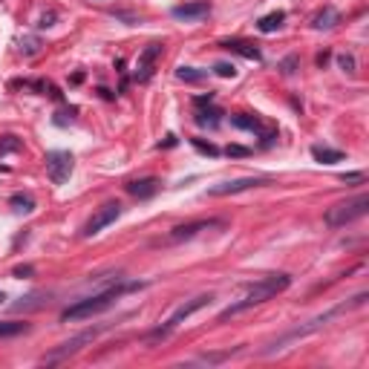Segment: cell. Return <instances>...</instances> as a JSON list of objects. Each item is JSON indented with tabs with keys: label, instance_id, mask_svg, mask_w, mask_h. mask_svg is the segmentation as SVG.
Segmentation results:
<instances>
[{
	"label": "cell",
	"instance_id": "cell-22",
	"mask_svg": "<svg viewBox=\"0 0 369 369\" xmlns=\"http://www.w3.org/2000/svg\"><path fill=\"white\" fill-rule=\"evenodd\" d=\"M219 110H202V113H197V124L202 127H217L219 124Z\"/></svg>",
	"mask_w": 369,
	"mask_h": 369
},
{
	"label": "cell",
	"instance_id": "cell-8",
	"mask_svg": "<svg viewBox=\"0 0 369 369\" xmlns=\"http://www.w3.org/2000/svg\"><path fill=\"white\" fill-rule=\"evenodd\" d=\"M46 173H50V179L55 185H63L72 176V156L70 153H63V150H52V153H46Z\"/></svg>",
	"mask_w": 369,
	"mask_h": 369
},
{
	"label": "cell",
	"instance_id": "cell-10",
	"mask_svg": "<svg viewBox=\"0 0 369 369\" xmlns=\"http://www.w3.org/2000/svg\"><path fill=\"white\" fill-rule=\"evenodd\" d=\"M159 58H162V43H148L144 46L141 55H139V63H136V72H133L136 81H148V78L153 75V70H156Z\"/></svg>",
	"mask_w": 369,
	"mask_h": 369
},
{
	"label": "cell",
	"instance_id": "cell-28",
	"mask_svg": "<svg viewBox=\"0 0 369 369\" xmlns=\"http://www.w3.org/2000/svg\"><path fill=\"white\" fill-rule=\"evenodd\" d=\"M32 275V266H21V268H14V277H29Z\"/></svg>",
	"mask_w": 369,
	"mask_h": 369
},
{
	"label": "cell",
	"instance_id": "cell-3",
	"mask_svg": "<svg viewBox=\"0 0 369 369\" xmlns=\"http://www.w3.org/2000/svg\"><path fill=\"white\" fill-rule=\"evenodd\" d=\"M363 300H366V292H361L358 297H352V303H341V306H335V309H329V312H323V315H317L315 320H309L306 326H295V329H288L286 335H280V338L271 343L268 349H263V355H275V352H280V349H286L292 341H297V338H309V335H315V332H320L332 317H338V315H343V312H349V309H358V306H363Z\"/></svg>",
	"mask_w": 369,
	"mask_h": 369
},
{
	"label": "cell",
	"instance_id": "cell-1",
	"mask_svg": "<svg viewBox=\"0 0 369 369\" xmlns=\"http://www.w3.org/2000/svg\"><path fill=\"white\" fill-rule=\"evenodd\" d=\"M288 286H292V277H288V275H268V277H263L260 283H254L248 292H246L243 300H237V303H231L226 312H219V320H228V317H234V315H239V312H246V309L260 306V303H266V300H271V297H277L280 292H286Z\"/></svg>",
	"mask_w": 369,
	"mask_h": 369
},
{
	"label": "cell",
	"instance_id": "cell-19",
	"mask_svg": "<svg viewBox=\"0 0 369 369\" xmlns=\"http://www.w3.org/2000/svg\"><path fill=\"white\" fill-rule=\"evenodd\" d=\"M29 332V323H21V320H0V338H14V335Z\"/></svg>",
	"mask_w": 369,
	"mask_h": 369
},
{
	"label": "cell",
	"instance_id": "cell-15",
	"mask_svg": "<svg viewBox=\"0 0 369 369\" xmlns=\"http://www.w3.org/2000/svg\"><path fill=\"white\" fill-rule=\"evenodd\" d=\"M312 156L317 159L320 165H338V162H343V150H335V148H320V144H315L312 148Z\"/></svg>",
	"mask_w": 369,
	"mask_h": 369
},
{
	"label": "cell",
	"instance_id": "cell-11",
	"mask_svg": "<svg viewBox=\"0 0 369 369\" xmlns=\"http://www.w3.org/2000/svg\"><path fill=\"white\" fill-rule=\"evenodd\" d=\"M170 14L176 21H199V18H205V14H211V3H208V0H190V3L173 6Z\"/></svg>",
	"mask_w": 369,
	"mask_h": 369
},
{
	"label": "cell",
	"instance_id": "cell-20",
	"mask_svg": "<svg viewBox=\"0 0 369 369\" xmlns=\"http://www.w3.org/2000/svg\"><path fill=\"white\" fill-rule=\"evenodd\" d=\"M12 208L18 214H29V211H35V199H32L29 194H14L12 197Z\"/></svg>",
	"mask_w": 369,
	"mask_h": 369
},
{
	"label": "cell",
	"instance_id": "cell-18",
	"mask_svg": "<svg viewBox=\"0 0 369 369\" xmlns=\"http://www.w3.org/2000/svg\"><path fill=\"white\" fill-rule=\"evenodd\" d=\"M338 23H341V12L335 9V6H326L315 18V29H332V26H338Z\"/></svg>",
	"mask_w": 369,
	"mask_h": 369
},
{
	"label": "cell",
	"instance_id": "cell-27",
	"mask_svg": "<svg viewBox=\"0 0 369 369\" xmlns=\"http://www.w3.org/2000/svg\"><path fill=\"white\" fill-rule=\"evenodd\" d=\"M341 179L343 182H363V173H343Z\"/></svg>",
	"mask_w": 369,
	"mask_h": 369
},
{
	"label": "cell",
	"instance_id": "cell-2",
	"mask_svg": "<svg viewBox=\"0 0 369 369\" xmlns=\"http://www.w3.org/2000/svg\"><path fill=\"white\" fill-rule=\"evenodd\" d=\"M139 286H141V283H119V286H110V288H104V292L92 295V297L75 300L72 306H67V309L61 312V320H87V317H92V315H99V312L110 309V306H113V300H119L121 295L133 292V288H139Z\"/></svg>",
	"mask_w": 369,
	"mask_h": 369
},
{
	"label": "cell",
	"instance_id": "cell-30",
	"mask_svg": "<svg viewBox=\"0 0 369 369\" xmlns=\"http://www.w3.org/2000/svg\"><path fill=\"white\" fill-rule=\"evenodd\" d=\"M295 63H297V58H288V61L283 63V72H295Z\"/></svg>",
	"mask_w": 369,
	"mask_h": 369
},
{
	"label": "cell",
	"instance_id": "cell-12",
	"mask_svg": "<svg viewBox=\"0 0 369 369\" xmlns=\"http://www.w3.org/2000/svg\"><path fill=\"white\" fill-rule=\"evenodd\" d=\"M214 226H219V219H197V222H188V226H176L170 231V239L173 243H179V239H190V237H197L199 231H208Z\"/></svg>",
	"mask_w": 369,
	"mask_h": 369
},
{
	"label": "cell",
	"instance_id": "cell-6",
	"mask_svg": "<svg viewBox=\"0 0 369 369\" xmlns=\"http://www.w3.org/2000/svg\"><path fill=\"white\" fill-rule=\"evenodd\" d=\"M107 329H110L107 323H104V326H92V329H87V332H81V335H75V338H70V341H63L58 349H52L50 355L43 358V363H58V361H63V358L75 355V352L84 349V343H92V341L99 338L101 332H107Z\"/></svg>",
	"mask_w": 369,
	"mask_h": 369
},
{
	"label": "cell",
	"instance_id": "cell-13",
	"mask_svg": "<svg viewBox=\"0 0 369 369\" xmlns=\"http://www.w3.org/2000/svg\"><path fill=\"white\" fill-rule=\"evenodd\" d=\"M159 190V179H153V176H144V179H133L130 185H127V194L136 197V199H150L153 194Z\"/></svg>",
	"mask_w": 369,
	"mask_h": 369
},
{
	"label": "cell",
	"instance_id": "cell-31",
	"mask_svg": "<svg viewBox=\"0 0 369 369\" xmlns=\"http://www.w3.org/2000/svg\"><path fill=\"white\" fill-rule=\"evenodd\" d=\"M3 300H6V295H3V292H0V303H3Z\"/></svg>",
	"mask_w": 369,
	"mask_h": 369
},
{
	"label": "cell",
	"instance_id": "cell-21",
	"mask_svg": "<svg viewBox=\"0 0 369 369\" xmlns=\"http://www.w3.org/2000/svg\"><path fill=\"white\" fill-rule=\"evenodd\" d=\"M176 78H179V81H202L205 72L197 70V67H179L176 70Z\"/></svg>",
	"mask_w": 369,
	"mask_h": 369
},
{
	"label": "cell",
	"instance_id": "cell-17",
	"mask_svg": "<svg viewBox=\"0 0 369 369\" xmlns=\"http://www.w3.org/2000/svg\"><path fill=\"white\" fill-rule=\"evenodd\" d=\"M286 21V12H271V14H263L260 21H257V29L266 32V35H271V32H277Z\"/></svg>",
	"mask_w": 369,
	"mask_h": 369
},
{
	"label": "cell",
	"instance_id": "cell-4",
	"mask_svg": "<svg viewBox=\"0 0 369 369\" xmlns=\"http://www.w3.org/2000/svg\"><path fill=\"white\" fill-rule=\"evenodd\" d=\"M366 211H369V197H366V194H358V197H352V199H346V202L332 205L323 219H326L329 228H343V226H349V222L361 219Z\"/></svg>",
	"mask_w": 369,
	"mask_h": 369
},
{
	"label": "cell",
	"instance_id": "cell-23",
	"mask_svg": "<svg viewBox=\"0 0 369 369\" xmlns=\"http://www.w3.org/2000/svg\"><path fill=\"white\" fill-rule=\"evenodd\" d=\"M21 141L14 136H0V153H9V150H18Z\"/></svg>",
	"mask_w": 369,
	"mask_h": 369
},
{
	"label": "cell",
	"instance_id": "cell-16",
	"mask_svg": "<svg viewBox=\"0 0 369 369\" xmlns=\"http://www.w3.org/2000/svg\"><path fill=\"white\" fill-rule=\"evenodd\" d=\"M222 46L231 50V52H237V55L248 58V61H260V50H257L254 43H246V41H222Z\"/></svg>",
	"mask_w": 369,
	"mask_h": 369
},
{
	"label": "cell",
	"instance_id": "cell-24",
	"mask_svg": "<svg viewBox=\"0 0 369 369\" xmlns=\"http://www.w3.org/2000/svg\"><path fill=\"white\" fill-rule=\"evenodd\" d=\"M214 72L219 75V78H234L237 75V70H234V63H226V61H219L217 67H214Z\"/></svg>",
	"mask_w": 369,
	"mask_h": 369
},
{
	"label": "cell",
	"instance_id": "cell-25",
	"mask_svg": "<svg viewBox=\"0 0 369 369\" xmlns=\"http://www.w3.org/2000/svg\"><path fill=\"white\" fill-rule=\"evenodd\" d=\"M338 63H341V70H343V72L355 75V55H341V58H338Z\"/></svg>",
	"mask_w": 369,
	"mask_h": 369
},
{
	"label": "cell",
	"instance_id": "cell-29",
	"mask_svg": "<svg viewBox=\"0 0 369 369\" xmlns=\"http://www.w3.org/2000/svg\"><path fill=\"white\" fill-rule=\"evenodd\" d=\"M226 153H228V156H248V150H246V148H237V144H234V148H228Z\"/></svg>",
	"mask_w": 369,
	"mask_h": 369
},
{
	"label": "cell",
	"instance_id": "cell-9",
	"mask_svg": "<svg viewBox=\"0 0 369 369\" xmlns=\"http://www.w3.org/2000/svg\"><path fill=\"white\" fill-rule=\"evenodd\" d=\"M268 182V176H243V179H231V182H222L208 188V197H231V194H243V190L251 188H260Z\"/></svg>",
	"mask_w": 369,
	"mask_h": 369
},
{
	"label": "cell",
	"instance_id": "cell-7",
	"mask_svg": "<svg viewBox=\"0 0 369 369\" xmlns=\"http://www.w3.org/2000/svg\"><path fill=\"white\" fill-rule=\"evenodd\" d=\"M121 217V205L119 202H107V205H101L99 211H95L90 219H87V226H84V237H95V234H101L107 226H113V222Z\"/></svg>",
	"mask_w": 369,
	"mask_h": 369
},
{
	"label": "cell",
	"instance_id": "cell-5",
	"mask_svg": "<svg viewBox=\"0 0 369 369\" xmlns=\"http://www.w3.org/2000/svg\"><path fill=\"white\" fill-rule=\"evenodd\" d=\"M214 297L211 295H199V297H194V300H188V303H182V306H176V312L165 320V323L162 326H159L156 332H153V338H168V335L176 329V326H179V323H185V320L190 317V315H194V312H199V309H205L208 306V303H211Z\"/></svg>",
	"mask_w": 369,
	"mask_h": 369
},
{
	"label": "cell",
	"instance_id": "cell-26",
	"mask_svg": "<svg viewBox=\"0 0 369 369\" xmlns=\"http://www.w3.org/2000/svg\"><path fill=\"white\" fill-rule=\"evenodd\" d=\"M194 148L199 153H208V156H219V148H214V144H205L202 139H194Z\"/></svg>",
	"mask_w": 369,
	"mask_h": 369
},
{
	"label": "cell",
	"instance_id": "cell-14",
	"mask_svg": "<svg viewBox=\"0 0 369 369\" xmlns=\"http://www.w3.org/2000/svg\"><path fill=\"white\" fill-rule=\"evenodd\" d=\"M231 124L234 127H239V130H251V133H263L266 136V141L268 139H275V133H266V127H263V121L257 119V116H246V113H237L234 119H231Z\"/></svg>",
	"mask_w": 369,
	"mask_h": 369
}]
</instances>
